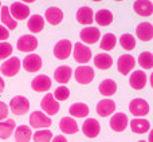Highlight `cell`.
Listing matches in <instances>:
<instances>
[{
    "label": "cell",
    "mask_w": 153,
    "mask_h": 142,
    "mask_svg": "<svg viewBox=\"0 0 153 142\" xmlns=\"http://www.w3.org/2000/svg\"><path fill=\"white\" fill-rule=\"evenodd\" d=\"M3 90H4V81H3V78L0 76V94L3 92Z\"/></svg>",
    "instance_id": "43"
},
{
    "label": "cell",
    "mask_w": 153,
    "mask_h": 142,
    "mask_svg": "<svg viewBox=\"0 0 153 142\" xmlns=\"http://www.w3.org/2000/svg\"><path fill=\"white\" fill-rule=\"evenodd\" d=\"M23 67L27 72H38L42 69V58L36 54H28L23 59Z\"/></svg>",
    "instance_id": "14"
},
{
    "label": "cell",
    "mask_w": 153,
    "mask_h": 142,
    "mask_svg": "<svg viewBox=\"0 0 153 142\" xmlns=\"http://www.w3.org/2000/svg\"><path fill=\"white\" fill-rule=\"evenodd\" d=\"M8 38H10V31H8L4 26H0V42L7 40Z\"/></svg>",
    "instance_id": "41"
},
{
    "label": "cell",
    "mask_w": 153,
    "mask_h": 142,
    "mask_svg": "<svg viewBox=\"0 0 153 142\" xmlns=\"http://www.w3.org/2000/svg\"><path fill=\"white\" fill-rule=\"evenodd\" d=\"M73 54V43L69 39H62L54 46V56L59 61H65Z\"/></svg>",
    "instance_id": "6"
},
{
    "label": "cell",
    "mask_w": 153,
    "mask_h": 142,
    "mask_svg": "<svg viewBox=\"0 0 153 142\" xmlns=\"http://www.w3.org/2000/svg\"><path fill=\"white\" fill-rule=\"evenodd\" d=\"M53 83L47 75H38L31 81V89L36 92H46L51 89Z\"/></svg>",
    "instance_id": "15"
},
{
    "label": "cell",
    "mask_w": 153,
    "mask_h": 142,
    "mask_svg": "<svg viewBox=\"0 0 153 142\" xmlns=\"http://www.w3.org/2000/svg\"><path fill=\"white\" fill-rule=\"evenodd\" d=\"M149 81H151V86L153 87V72L151 74V78H149Z\"/></svg>",
    "instance_id": "46"
},
{
    "label": "cell",
    "mask_w": 153,
    "mask_h": 142,
    "mask_svg": "<svg viewBox=\"0 0 153 142\" xmlns=\"http://www.w3.org/2000/svg\"><path fill=\"white\" fill-rule=\"evenodd\" d=\"M136 35L143 42H149L153 39V26L148 21H143L136 28Z\"/></svg>",
    "instance_id": "19"
},
{
    "label": "cell",
    "mask_w": 153,
    "mask_h": 142,
    "mask_svg": "<svg viewBox=\"0 0 153 142\" xmlns=\"http://www.w3.org/2000/svg\"><path fill=\"white\" fill-rule=\"evenodd\" d=\"M0 20H1V23L4 24V27L7 30H15L18 27V21L11 16L10 7H7V5L1 7V10H0Z\"/></svg>",
    "instance_id": "26"
},
{
    "label": "cell",
    "mask_w": 153,
    "mask_h": 142,
    "mask_svg": "<svg viewBox=\"0 0 153 142\" xmlns=\"http://www.w3.org/2000/svg\"><path fill=\"white\" fill-rule=\"evenodd\" d=\"M137 62L141 66V69H144V70L153 69V54L149 53V51H144V53H141L138 55Z\"/></svg>",
    "instance_id": "35"
},
{
    "label": "cell",
    "mask_w": 153,
    "mask_h": 142,
    "mask_svg": "<svg viewBox=\"0 0 153 142\" xmlns=\"http://www.w3.org/2000/svg\"><path fill=\"white\" fill-rule=\"evenodd\" d=\"M101 132V125L95 118H87L85 119L82 125V133L87 138H95Z\"/></svg>",
    "instance_id": "13"
},
{
    "label": "cell",
    "mask_w": 153,
    "mask_h": 142,
    "mask_svg": "<svg viewBox=\"0 0 153 142\" xmlns=\"http://www.w3.org/2000/svg\"><path fill=\"white\" fill-rule=\"evenodd\" d=\"M53 124V119L48 115H46L43 111H34L30 115V126L36 130L40 129H48Z\"/></svg>",
    "instance_id": "2"
},
{
    "label": "cell",
    "mask_w": 153,
    "mask_h": 142,
    "mask_svg": "<svg viewBox=\"0 0 153 142\" xmlns=\"http://www.w3.org/2000/svg\"><path fill=\"white\" fill-rule=\"evenodd\" d=\"M79 36H81L82 42L86 43V44H94V43H97L98 40H100L101 32H100V30H98L97 27L87 26V27H85L83 30H81Z\"/></svg>",
    "instance_id": "11"
},
{
    "label": "cell",
    "mask_w": 153,
    "mask_h": 142,
    "mask_svg": "<svg viewBox=\"0 0 153 142\" xmlns=\"http://www.w3.org/2000/svg\"><path fill=\"white\" fill-rule=\"evenodd\" d=\"M116 1H122V0H116Z\"/></svg>",
    "instance_id": "49"
},
{
    "label": "cell",
    "mask_w": 153,
    "mask_h": 142,
    "mask_svg": "<svg viewBox=\"0 0 153 142\" xmlns=\"http://www.w3.org/2000/svg\"><path fill=\"white\" fill-rule=\"evenodd\" d=\"M94 21H97L98 26L106 27L109 24H111V21H113V13L109 10H100L94 15Z\"/></svg>",
    "instance_id": "33"
},
{
    "label": "cell",
    "mask_w": 153,
    "mask_h": 142,
    "mask_svg": "<svg viewBox=\"0 0 153 142\" xmlns=\"http://www.w3.org/2000/svg\"><path fill=\"white\" fill-rule=\"evenodd\" d=\"M16 47L22 53H32L38 48V39L34 35H22L18 39Z\"/></svg>",
    "instance_id": "9"
},
{
    "label": "cell",
    "mask_w": 153,
    "mask_h": 142,
    "mask_svg": "<svg viewBox=\"0 0 153 142\" xmlns=\"http://www.w3.org/2000/svg\"><path fill=\"white\" fill-rule=\"evenodd\" d=\"M133 10L140 16H151L153 13V3L149 0H136L133 4Z\"/></svg>",
    "instance_id": "20"
},
{
    "label": "cell",
    "mask_w": 153,
    "mask_h": 142,
    "mask_svg": "<svg viewBox=\"0 0 153 142\" xmlns=\"http://www.w3.org/2000/svg\"><path fill=\"white\" fill-rule=\"evenodd\" d=\"M73 75H74L75 81L78 82V83L89 84L90 82L94 79L95 72H94V70H93L90 66L83 64V66H78V67H76V69L73 71Z\"/></svg>",
    "instance_id": "4"
},
{
    "label": "cell",
    "mask_w": 153,
    "mask_h": 142,
    "mask_svg": "<svg viewBox=\"0 0 153 142\" xmlns=\"http://www.w3.org/2000/svg\"><path fill=\"white\" fill-rule=\"evenodd\" d=\"M120 44L124 50L126 51H132L134 50L136 47V39L132 34H124L121 38H120Z\"/></svg>",
    "instance_id": "37"
},
{
    "label": "cell",
    "mask_w": 153,
    "mask_h": 142,
    "mask_svg": "<svg viewBox=\"0 0 153 142\" xmlns=\"http://www.w3.org/2000/svg\"><path fill=\"white\" fill-rule=\"evenodd\" d=\"M94 66L100 70H108L113 66V58L109 54H98L94 56Z\"/></svg>",
    "instance_id": "29"
},
{
    "label": "cell",
    "mask_w": 153,
    "mask_h": 142,
    "mask_svg": "<svg viewBox=\"0 0 153 142\" xmlns=\"http://www.w3.org/2000/svg\"><path fill=\"white\" fill-rule=\"evenodd\" d=\"M134 64H136V59L129 54H124L117 61V70H118L120 74L126 75V74H129L134 69Z\"/></svg>",
    "instance_id": "12"
},
{
    "label": "cell",
    "mask_w": 153,
    "mask_h": 142,
    "mask_svg": "<svg viewBox=\"0 0 153 142\" xmlns=\"http://www.w3.org/2000/svg\"><path fill=\"white\" fill-rule=\"evenodd\" d=\"M63 11L58 7H50L48 10H46L45 13V20H47L51 26H58L63 20Z\"/></svg>",
    "instance_id": "18"
},
{
    "label": "cell",
    "mask_w": 153,
    "mask_h": 142,
    "mask_svg": "<svg viewBox=\"0 0 153 142\" xmlns=\"http://www.w3.org/2000/svg\"><path fill=\"white\" fill-rule=\"evenodd\" d=\"M69 113H70V115L74 117V118H85V117L89 115V107H87V105H85V103L75 102L70 106Z\"/></svg>",
    "instance_id": "32"
},
{
    "label": "cell",
    "mask_w": 153,
    "mask_h": 142,
    "mask_svg": "<svg viewBox=\"0 0 153 142\" xmlns=\"http://www.w3.org/2000/svg\"><path fill=\"white\" fill-rule=\"evenodd\" d=\"M51 142H67V140H66V137L65 135H55V137L53 138V141Z\"/></svg>",
    "instance_id": "42"
},
{
    "label": "cell",
    "mask_w": 153,
    "mask_h": 142,
    "mask_svg": "<svg viewBox=\"0 0 153 142\" xmlns=\"http://www.w3.org/2000/svg\"><path fill=\"white\" fill-rule=\"evenodd\" d=\"M93 1H101V0H93Z\"/></svg>",
    "instance_id": "47"
},
{
    "label": "cell",
    "mask_w": 153,
    "mask_h": 142,
    "mask_svg": "<svg viewBox=\"0 0 153 142\" xmlns=\"http://www.w3.org/2000/svg\"><path fill=\"white\" fill-rule=\"evenodd\" d=\"M0 10H1V3H0Z\"/></svg>",
    "instance_id": "48"
},
{
    "label": "cell",
    "mask_w": 153,
    "mask_h": 142,
    "mask_svg": "<svg viewBox=\"0 0 153 142\" xmlns=\"http://www.w3.org/2000/svg\"><path fill=\"white\" fill-rule=\"evenodd\" d=\"M35 0H22V3H24V4H28V3H34Z\"/></svg>",
    "instance_id": "45"
},
{
    "label": "cell",
    "mask_w": 153,
    "mask_h": 142,
    "mask_svg": "<svg viewBox=\"0 0 153 142\" xmlns=\"http://www.w3.org/2000/svg\"><path fill=\"white\" fill-rule=\"evenodd\" d=\"M15 141L16 142H30L32 138V130L27 125H20L16 127L15 132Z\"/></svg>",
    "instance_id": "30"
},
{
    "label": "cell",
    "mask_w": 153,
    "mask_h": 142,
    "mask_svg": "<svg viewBox=\"0 0 153 142\" xmlns=\"http://www.w3.org/2000/svg\"><path fill=\"white\" fill-rule=\"evenodd\" d=\"M8 107L15 115H24L30 110V101L23 95H16L10 101Z\"/></svg>",
    "instance_id": "1"
},
{
    "label": "cell",
    "mask_w": 153,
    "mask_h": 142,
    "mask_svg": "<svg viewBox=\"0 0 153 142\" xmlns=\"http://www.w3.org/2000/svg\"><path fill=\"white\" fill-rule=\"evenodd\" d=\"M73 56L78 63H89L91 59V50L86 44L78 42L75 43L74 48H73Z\"/></svg>",
    "instance_id": "8"
},
{
    "label": "cell",
    "mask_w": 153,
    "mask_h": 142,
    "mask_svg": "<svg viewBox=\"0 0 153 142\" xmlns=\"http://www.w3.org/2000/svg\"><path fill=\"white\" fill-rule=\"evenodd\" d=\"M71 76H73V70L69 66H59L58 69H55V71H54V79L59 84L69 83Z\"/></svg>",
    "instance_id": "23"
},
{
    "label": "cell",
    "mask_w": 153,
    "mask_h": 142,
    "mask_svg": "<svg viewBox=\"0 0 153 142\" xmlns=\"http://www.w3.org/2000/svg\"><path fill=\"white\" fill-rule=\"evenodd\" d=\"M129 84L134 90H143L146 84V74L143 70H134L129 76Z\"/></svg>",
    "instance_id": "17"
},
{
    "label": "cell",
    "mask_w": 153,
    "mask_h": 142,
    "mask_svg": "<svg viewBox=\"0 0 153 142\" xmlns=\"http://www.w3.org/2000/svg\"><path fill=\"white\" fill-rule=\"evenodd\" d=\"M15 121L13 119H4L0 121V140H7L15 132Z\"/></svg>",
    "instance_id": "31"
},
{
    "label": "cell",
    "mask_w": 153,
    "mask_h": 142,
    "mask_svg": "<svg viewBox=\"0 0 153 142\" xmlns=\"http://www.w3.org/2000/svg\"><path fill=\"white\" fill-rule=\"evenodd\" d=\"M130 125V129L134 134H144V133L149 132L151 129V122L148 119H144V118H134L129 122Z\"/></svg>",
    "instance_id": "24"
},
{
    "label": "cell",
    "mask_w": 153,
    "mask_h": 142,
    "mask_svg": "<svg viewBox=\"0 0 153 142\" xmlns=\"http://www.w3.org/2000/svg\"><path fill=\"white\" fill-rule=\"evenodd\" d=\"M149 103L143 98H134L129 103V111L134 117H145L149 113Z\"/></svg>",
    "instance_id": "7"
},
{
    "label": "cell",
    "mask_w": 153,
    "mask_h": 142,
    "mask_svg": "<svg viewBox=\"0 0 153 142\" xmlns=\"http://www.w3.org/2000/svg\"><path fill=\"white\" fill-rule=\"evenodd\" d=\"M138 142H145V141H138Z\"/></svg>",
    "instance_id": "50"
},
{
    "label": "cell",
    "mask_w": 153,
    "mask_h": 142,
    "mask_svg": "<svg viewBox=\"0 0 153 142\" xmlns=\"http://www.w3.org/2000/svg\"><path fill=\"white\" fill-rule=\"evenodd\" d=\"M129 125V119H128L126 114L124 113H116L110 118V127L117 133L124 132Z\"/></svg>",
    "instance_id": "16"
},
{
    "label": "cell",
    "mask_w": 153,
    "mask_h": 142,
    "mask_svg": "<svg viewBox=\"0 0 153 142\" xmlns=\"http://www.w3.org/2000/svg\"><path fill=\"white\" fill-rule=\"evenodd\" d=\"M54 98H55L58 102H62V101H67L70 97V90L67 89L66 86H59L55 89L54 91Z\"/></svg>",
    "instance_id": "38"
},
{
    "label": "cell",
    "mask_w": 153,
    "mask_h": 142,
    "mask_svg": "<svg viewBox=\"0 0 153 142\" xmlns=\"http://www.w3.org/2000/svg\"><path fill=\"white\" fill-rule=\"evenodd\" d=\"M20 67H22V62L18 56H12V58H8L5 59V62L0 66V71L4 76H15L16 74L20 71Z\"/></svg>",
    "instance_id": "5"
},
{
    "label": "cell",
    "mask_w": 153,
    "mask_h": 142,
    "mask_svg": "<svg viewBox=\"0 0 153 142\" xmlns=\"http://www.w3.org/2000/svg\"><path fill=\"white\" fill-rule=\"evenodd\" d=\"M40 107H42V111L48 117H53L55 114H58L59 109H61V105L59 102L54 98L53 94H46L43 97V99L40 101Z\"/></svg>",
    "instance_id": "3"
},
{
    "label": "cell",
    "mask_w": 153,
    "mask_h": 142,
    "mask_svg": "<svg viewBox=\"0 0 153 142\" xmlns=\"http://www.w3.org/2000/svg\"><path fill=\"white\" fill-rule=\"evenodd\" d=\"M59 129H61V132L65 133V134H75V133H78L79 127H78V124L75 122L74 118H71V117H65V118H62L61 122H59Z\"/></svg>",
    "instance_id": "25"
},
{
    "label": "cell",
    "mask_w": 153,
    "mask_h": 142,
    "mask_svg": "<svg viewBox=\"0 0 153 142\" xmlns=\"http://www.w3.org/2000/svg\"><path fill=\"white\" fill-rule=\"evenodd\" d=\"M117 44V38L114 34H105L102 36V40L100 43L101 50L103 51H111Z\"/></svg>",
    "instance_id": "34"
},
{
    "label": "cell",
    "mask_w": 153,
    "mask_h": 142,
    "mask_svg": "<svg viewBox=\"0 0 153 142\" xmlns=\"http://www.w3.org/2000/svg\"><path fill=\"white\" fill-rule=\"evenodd\" d=\"M76 21L83 26H90V24L94 21V12L90 7H81L76 11Z\"/></svg>",
    "instance_id": "22"
},
{
    "label": "cell",
    "mask_w": 153,
    "mask_h": 142,
    "mask_svg": "<svg viewBox=\"0 0 153 142\" xmlns=\"http://www.w3.org/2000/svg\"><path fill=\"white\" fill-rule=\"evenodd\" d=\"M12 46L8 42H0V61L10 58L11 54H12Z\"/></svg>",
    "instance_id": "39"
},
{
    "label": "cell",
    "mask_w": 153,
    "mask_h": 142,
    "mask_svg": "<svg viewBox=\"0 0 153 142\" xmlns=\"http://www.w3.org/2000/svg\"><path fill=\"white\" fill-rule=\"evenodd\" d=\"M53 138L54 135L50 129H40V130H36L35 134H32L34 142H51Z\"/></svg>",
    "instance_id": "36"
},
{
    "label": "cell",
    "mask_w": 153,
    "mask_h": 142,
    "mask_svg": "<svg viewBox=\"0 0 153 142\" xmlns=\"http://www.w3.org/2000/svg\"><path fill=\"white\" fill-rule=\"evenodd\" d=\"M45 18L40 15H32L30 16L28 21H27V27L28 30L32 32V34H38L40 32L43 28H45Z\"/></svg>",
    "instance_id": "28"
},
{
    "label": "cell",
    "mask_w": 153,
    "mask_h": 142,
    "mask_svg": "<svg viewBox=\"0 0 153 142\" xmlns=\"http://www.w3.org/2000/svg\"><path fill=\"white\" fill-rule=\"evenodd\" d=\"M95 110H97V113L100 117H109L114 113V110H116V102L109 99V98L102 99L97 103V109H95Z\"/></svg>",
    "instance_id": "21"
},
{
    "label": "cell",
    "mask_w": 153,
    "mask_h": 142,
    "mask_svg": "<svg viewBox=\"0 0 153 142\" xmlns=\"http://www.w3.org/2000/svg\"><path fill=\"white\" fill-rule=\"evenodd\" d=\"M98 91L105 97H111L117 92V83L113 79H103L100 84H98Z\"/></svg>",
    "instance_id": "27"
},
{
    "label": "cell",
    "mask_w": 153,
    "mask_h": 142,
    "mask_svg": "<svg viewBox=\"0 0 153 142\" xmlns=\"http://www.w3.org/2000/svg\"><path fill=\"white\" fill-rule=\"evenodd\" d=\"M10 13L16 21L18 20H26L30 16V8L27 4L22 1H15L11 4L10 7Z\"/></svg>",
    "instance_id": "10"
},
{
    "label": "cell",
    "mask_w": 153,
    "mask_h": 142,
    "mask_svg": "<svg viewBox=\"0 0 153 142\" xmlns=\"http://www.w3.org/2000/svg\"><path fill=\"white\" fill-rule=\"evenodd\" d=\"M8 117V106L0 101V121H4Z\"/></svg>",
    "instance_id": "40"
},
{
    "label": "cell",
    "mask_w": 153,
    "mask_h": 142,
    "mask_svg": "<svg viewBox=\"0 0 153 142\" xmlns=\"http://www.w3.org/2000/svg\"><path fill=\"white\" fill-rule=\"evenodd\" d=\"M148 142H153V129L151 130V133H149V138H148Z\"/></svg>",
    "instance_id": "44"
}]
</instances>
